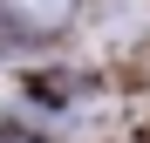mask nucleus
<instances>
[{
  "instance_id": "f257e3e1",
  "label": "nucleus",
  "mask_w": 150,
  "mask_h": 143,
  "mask_svg": "<svg viewBox=\"0 0 150 143\" xmlns=\"http://www.w3.org/2000/svg\"><path fill=\"white\" fill-rule=\"evenodd\" d=\"M68 7L75 0H7V20L21 14L28 27H55V20H68Z\"/></svg>"
},
{
  "instance_id": "f03ea898",
  "label": "nucleus",
  "mask_w": 150,
  "mask_h": 143,
  "mask_svg": "<svg viewBox=\"0 0 150 143\" xmlns=\"http://www.w3.org/2000/svg\"><path fill=\"white\" fill-rule=\"evenodd\" d=\"M0 143H48V136H34V130H14V123H7V130H0Z\"/></svg>"
}]
</instances>
